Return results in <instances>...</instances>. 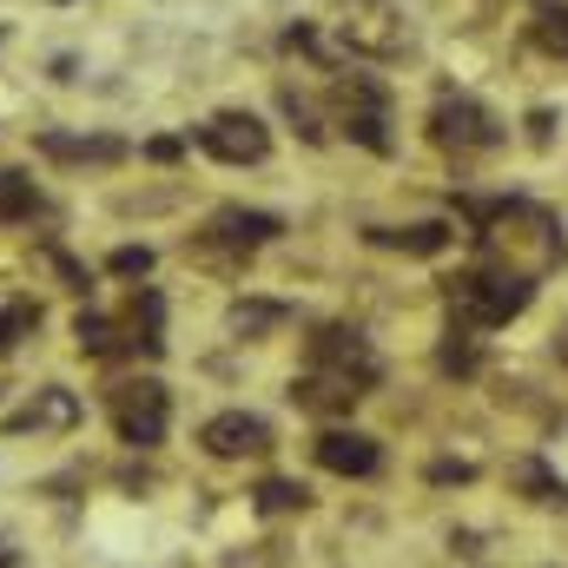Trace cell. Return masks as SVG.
I'll list each match as a JSON object with an SVG mask.
<instances>
[{
  "instance_id": "obj_20",
  "label": "cell",
  "mask_w": 568,
  "mask_h": 568,
  "mask_svg": "<svg viewBox=\"0 0 568 568\" xmlns=\"http://www.w3.org/2000/svg\"><path fill=\"white\" fill-rule=\"evenodd\" d=\"M33 331H40V304H27V297H20V304H0V351H13V344L33 337Z\"/></svg>"
},
{
  "instance_id": "obj_5",
  "label": "cell",
  "mask_w": 568,
  "mask_h": 568,
  "mask_svg": "<svg viewBox=\"0 0 568 568\" xmlns=\"http://www.w3.org/2000/svg\"><path fill=\"white\" fill-rule=\"evenodd\" d=\"M337 33L351 40V53H371V60H390V53H404V40H410L397 0H344Z\"/></svg>"
},
{
  "instance_id": "obj_14",
  "label": "cell",
  "mask_w": 568,
  "mask_h": 568,
  "mask_svg": "<svg viewBox=\"0 0 568 568\" xmlns=\"http://www.w3.org/2000/svg\"><path fill=\"white\" fill-rule=\"evenodd\" d=\"M47 199L27 172H0V225H20V219H40Z\"/></svg>"
},
{
  "instance_id": "obj_3",
  "label": "cell",
  "mask_w": 568,
  "mask_h": 568,
  "mask_svg": "<svg viewBox=\"0 0 568 568\" xmlns=\"http://www.w3.org/2000/svg\"><path fill=\"white\" fill-rule=\"evenodd\" d=\"M429 140L463 159V152H489V145H503V126H496V113L476 106L469 93H443V100L429 106Z\"/></svg>"
},
{
  "instance_id": "obj_7",
  "label": "cell",
  "mask_w": 568,
  "mask_h": 568,
  "mask_svg": "<svg viewBox=\"0 0 568 568\" xmlns=\"http://www.w3.org/2000/svg\"><path fill=\"white\" fill-rule=\"evenodd\" d=\"M199 145H205L212 159H225V165H258V159L272 152V126H265L258 113H212V120L199 126Z\"/></svg>"
},
{
  "instance_id": "obj_27",
  "label": "cell",
  "mask_w": 568,
  "mask_h": 568,
  "mask_svg": "<svg viewBox=\"0 0 568 568\" xmlns=\"http://www.w3.org/2000/svg\"><path fill=\"white\" fill-rule=\"evenodd\" d=\"M0 568H20V562H13V556H7V549H0Z\"/></svg>"
},
{
  "instance_id": "obj_8",
  "label": "cell",
  "mask_w": 568,
  "mask_h": 568,
  "mask_svg": "<svg viewBox=\"0 0 568 568\" xmlns=\"http://www.w3.org/2000/svg\"><path fill=\"white\" fill-rule=\"evenodd\" d=\"M364 390H371V384L351 377V371H337V364H304V371L291 377V404L311 410V417H344Z\"/></svg>"
},
{
  "instance_id": "obj_9",
  "label": "cell",
  "mask_w": 568,
  "mask_h": 568,
  "mask_svg": "<svg viewBox=\"0 0 568 568\" xmlns=\"http://www.w3.org/2000/svg\"><path fill=\"white\" fill-rule=\"evenodd\" d=\"M199 443L219 456V463H239V456H265L272 449V424L265 417H245V410H225L199 429Z\"/></svg>"
},
{
  "instance_id": "obj_1",
  "label": "cell",
  "mask_w": 568,
  "mask_h": 568,
  "mask_svg": "<svg viewBox=\"0 0 568 568\" xmlns=\"http://www.w3.org/2000/svg\"><path fill=\"white\" fill-rule=\"evenodd\" d=\"M443 297H449V317L456 324L496 331V324H509V317L529 311L536 278L529 272H509V265H476V272H456V278L443 284Z\"/></svg>"
},
{
  "instance_id": "obj_15",
  "label": "cell",
  "mask_w": 568,
  "mask_h": 568,
  "mask_svg": "<svg viewBox=\"0 0 568 568\" xmlns=\"http://www.w3.org/2000/svg\"><path fill=\"white\" fill-rule=\"evenodd\" d=\"M33 145H40L47 159H100V165L126 159V140H73V133H40Z\"/></svg>"
},
{
  "instance_id": "obj_16",
  "label": "cell",
  "mask_w": 568,
  "mask_h": 568,
  "mask_svg": "<svg viewBox=\"0 0 568 568\" xmlns=\"http://www.w3.org/2000/svg\"><path fill=\"white\" fill-rule=\"evenodd\" d=\"M73 337H80V351H87V357H120V351H126L120 324H113V317H100V311H80V317H73Z\"/></svg>"
},
{
  "instance_id": "obj_12",
  "label": "cell",
  "mask_w": 568,
  "mask_h": 568,
  "mask_svg": "<svg viewBox=\"0 0 568 568\" xmlns=\"http://www.w3.org/2000/svg\"><path fill=\"white\" fill-rule=\"evenodd\" d=\"M73 424H80V397H73V390H60V384H53V390H40L33 404H20V410L7 417L13 436H27V429H73Z\"/></svg>"
},
{
  "instance_id": "obj_26",
  "label": "cell",
  "mask_w": 568,
  "mask_h": 568,
  "mask_svg": "<svg viewBox=\"0 0 568 568\" xmlns=\"http://www.w3.org/2000/svg\"><path fill=\"white\" fill-rule=\"evenodd\" d=\"M556 357H562V364H568V324H562V337H556Z\"/></svg>"
},
{
  "instance_id": "obj_19",
  "label": "cell",
  "mask_w": 568,
  "mask_h": 568,
  "mask_svg": "<svg viewBox=\"0 0 568 568\" xmlns=\"http://www.w3.org/2000/svg\"><path fill=\"white\" fill-rule=\"evenodd\" d=\"M304 503H311V489L291 483V476H265V483H258V509H265V516H291V509H304Z\"/></svg>"
},
{
  "instance_id": "obj_24",
  "label": "cell",
  "mask_w": 568,
  "mask_h": 568,
  "mask_svg": "<svg viewBox=\"0 0 568 568\" xmlns=\"http://www.w3.org/2000/svg\"><path fill=\"white\" fill-rule=\"evenodd\" d=\"M469 476H476L469 463H436V469H429V483H469Z\"/></svg>"
},
{
  "instance_id": "obj_2",
  "label": "cell",
  "mask_w": 568,
  "mask_h": 568,
  "mask_svg": "<svg viewBox=\"0 0 568 568\" xmlns=\"http://www.w3.org/2000/svg\"><path fill=\"white\" fill-rule=\"evenodd\" d=\"M106 410H113V429H120V443H133V449H152V443H165V424H172V397H165V384H159V377H126V384H113Z\"/></svg>"
},
{
  "instance_id": "obj_23",
  "label": "cell",
  "mask_w": 568,
  "mask_h": 568,
  "mask_svg": "<svg viewBox=\"0 0 568 568\" xmlns=\"http://www.w3.org/2000/svg\"><path fill=\"white\" fill-rule=\"evenodd\" d=\"M106 272H120V278H145V272H152V252H145V245H120V252L106 258Z\"/></svg>"
},
{
  "instance_id": "obj_4",
  "label": "cell",
  "mask_w": 568,
  "mask_h": 568,
  "mask_svg": "<svg viewBox=\"0 0 568 568\" xmlns=\"http://www.w3.org/2000/svg\"><path fill=\"white\" fill-rule=\"evenodd\" d=\"M337 106H344V133L364 145V152H390V93L371 73L337 80Z\"/></svg>"
},
{
  "instance_id": "obj_21",
  "label": "cell",
  "mask_w": 568,
  "mask_h": 568,
  "mask_svg": "<svg viewBox=\"0 0 568 568\" xmlns=\"http://www.w3.org/2000/svg\"><path fill=\"white\" fill-rule=\"evenodd\" d=\"M272 324H284V304H239V311H232V331H239V337H258V331H272Z\"/></svg>"
},
{
  "instance_id": "obj_13",
  "label": "cell",
  "mask_w": 568,
  "mask_h": 568,
  "mask_svg": "<svg viewBox=\"0 0 568 568\" xmlns=\"http://www.w3.org/2000/svg\"><path fill=\"white\" fill-rule=\"evenodd\" d=\"M371 245H390V252H410V258H436L449 252V225H371Z\"/></svg>"
},
{
  "instance_id": "obj_25",
  "label": "cell",
  "mask_w": 568,
  "mask_h": 568,
  "mask_svg": "<svg viewBox=\"0 0 568 568\" xmlns=\"http://www.w3.org/2000/svg\"><path fill=\"white\" fill-rule=\"evenodd\" d=\"M145 159H159V165H165V159H179V140H152V145H145Z\"/></svg>"
},
{
  "instance_id": "obj_6",
  "label": "cell",
  "mask_w": 568,
  "mask_h": 568,
  "mask_svg": "<svg viewBox=\"0 0 568 568\" xmlns=\"http://www.w3.org/2000/svg\"><path fill=\"white\" fill-rule=\"evenodd\" d=\"M284 225L272 212H245V205H225V212H212L205 219V232H199V252L205 258H245V252H258V245H272Z\"/></svg>"
},
{
  "instance_id": "obj_18",
  "label": "cell",
  "mask_w": 568,
  "mask_h": 568,
  "mask_svg": "<svg viewBox=\"0 0 568 568\" xmlns=\"http://www.w3.org/2000/svg\"><path fill=\"white\" fill-rule=\"evenodd\" d=\"M529 40H536L542 53L568 60V7H562V0H542V7H536V20H529Z\"/></svg>"
},
{
  "instance_id": "obj_17",
  "label": "cell",
  "mask_w": 568,
  "mask_h": 568,
  "mask_svg": "<svg viewBox=\"0 0 568 568\" xmlns=\"http://www.w3.org/2000/svg\"><path fill=\"white\" fill-rule=\"evenodd\" d=\"M436 364H443L449 377H476V371H483V344H476V331H469V324H449V337H443Z\"/></svg>"
},
{
  "instance_id": "obj_22",
  "label": "cell",
  "mask_w": 568,
  "mask_h": 568,
  "mask_svg": "<svg viewBox=\"0 0 568 568\" xmlns=\"http://www.w3.org/2000/svg\"><path fill=\"white\" fill-rule=\"evenodd\" d=\"M516 476H523V483H529V489H536V503H568V483H556V476H549V469H542V463H523V469H516Z\"/></svg>"
},
{
  "instance_id": "obj_10",
  "label": "cell",
  "mask_w": 568,
  "mask_h": 568,
  "mask_svg": "<svg viewBox=\"0 0 568 568\" xmlns=\"http://www.w3.org/2000/svg\"><path fill=\"white\" fill-rule=\"evenodd\" d=\"M311 449H317V463H324L331 476H377V469H384V449H377V436H364V429H324Z\"/></svg>"
},
{
  "instance_id": "obj_11",
  "label": "cell",
  "mask_w": 568,
  "mask_h": 568,
  "mask_svg": "<svg viewBox=\"0 0 568 568\" xmlns=\"http://www.w3.org/2000/svg\"><path fill=\"white\" fill-rule=\"evenodd\" d=\"M311 364H337V371H351V377H364V384H377V377H384L377 351H371L357 331H344V324H324V331L311 337Z\"/></svg>"
}]
</instances>
